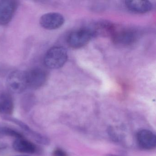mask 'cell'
<instances>
[{
	"mask_svg": "<svg viewBox=\"0 0 156 156\" xmlns=\"http://www.w3.org/2000/svg\"><path fill=\"white\" fill-rule=\"evenodd\" d=\"M8 147V144L6 142L0 140V150L5 149Z\"/></svg>",
	"mask_w": 156,
	"mask_h": 156,
	"instance_id": "cell-16",
	"label": "cell"
},
{
	"mask_svg": "<svg viewBox=\"0 0 156 156\" xmlns=\"http://www.w3.org/2000/svg\"><path fill=\"white\" fill-rule=\"evenodd\" d=\"M2 118L7 121L12 122L19 126L22 130L27 133L28 135L30 136L39 144L43 145H49L50 144V140L48 137L34 131L27 124L20 119L10 116H3Z\"/></svg>",
	"mask_w": 156,
	"mask_h": 156,
	"instance_id": "cell-5",
	"label": "cell"
},
{
	"mask_svg": "<svg viewBox=\"0 0 156 156\" xmlns=\"http://www.w3.org/2000/svg\"><path fill=\"white\" fill-rule=\"evenodd\" d=\"M63 16L57 12H50L44 14L40 18L41 26L46 30L59 29L64 23Z\"/></svg>",
	"mask_w": 156,
	"mask_h": 156,
	"instance_id": "cell-7",
	"label": "cell"
},
{
	"mask_svg": "<svg viewBox=\"0 0 156 156\" xmlns=\"http://www.w3.org/2000/svg\"><path fill=\"white\" fill-rule=\"evenodd\" d=\"M17 2L12 0L0 1V25H5L11 20L17 7Z\"/></svg>",
	"mask_w": 156,
	"mask_h": 156,
	"instance_id": "cell-8",
	"label": "cell"
},
{
	"mask_svg": "<svg viewBox=\"0 0 156 156\" xmlns=\"http://www.w3.org/2000/svg\"><path fill=\"white\" fill-rule=\"evenodd\" d=\"M68 58L67 51L64 47L54 46L45 54L44 62L46 67L56 69L63 66Z\"/></svg>",
	"mask_w": 156,
	"mask_h": 156,
	"instance_id": "cell-1",
	"label": "cell"
},
{
	"mask_svg": "<svg viewBox=\"0 0 156 156\" xmlns=\"http://www.w3.org/2000/svg\"><path fill=\"white\" fill-rule=\"evenodd\" d=\"M115 25L107 22H101L89 28L94 36H111Z\"/></svg>",
	"mask_w": 156,
	"mask_h": 156,
	"instance_id": "cell-13",
	"label": "cell"
},
{
	"mask_svg": "<svg viewBox=\"0 0 156 156\" xmlns=\"http://www.w3.org/2000/svg\"><path fill=\"white\" fill-rule=\"evenodd\" d=\"M136 138L138 145L143 149L150 150L155 148L156 147V136L151 130L141 129L137 133Z\"/></svg>",
	"mask_w": 156,
	"mask_h": 156,
	"instance_id": "cell-9",
	"label": "cell"
},
{
	"mask_svg": "<svg viewBox=\"0 0 156 156\" xmlns=\"http://www.w3.org/2000/svg\"><path fill=\"white\" fill-rule=\"evenodd\" d=\"M94 37L89 28H83L71 32L67 37V43L73 48H80L86 45Z\"/></svg>",
	"mask_w": 156,
	"mask_h": 156,
	"instance_id": "cell-4",
	"label": "cell"
},
{
	"mask_svg": "<svg viewBox=\"0 0 156 156\" xmlns=\"http://www.w3.org/2000/svg\"><path fill=\"white\" fill-rule=\"evenodd\" d=\"M125 5L128 9L137 13H145L152 9V4L148 1H126Z\"/></svg>",
	"mask_w": 156,
	"mask_h": 156,
	"instance_id": "cell-12",
	"label": "cell"
},
{
	"mask_svg": "<svg viewBox=\"0 0 156 156\" xmlns=\"http://www.w3.org/2000/svg\"><path fill=\"white\" fill-rule=\"evenodd\" d=\"M7 85L12 93L21 94L28 87L26 71L16 70L9 74Z\"/></svg>",
	"mask_w": 156,
	"mask_h": 156,
	"instance_id": "cell-3",
	"label": "cell"
},
{
	"mask_svg": "<svg viewBox=\"0 0 156 156\" xmlns=\"http://www.w3.org/2000/svg\"><path fill=\"white\" fill-rule=\"evenodd\" d=\"M14 103L10 94L6 92L0 93V114L10 116L14 110Z\"/></svg>",
	"mask_w": 156,
	"mask_h": 156,
	"instance_id": "cell-11",
	"label": "cell"
},
{
	"mask_svg": "<svg viewBox=\"0 0 156 156\" xmlns=\"http://www.w3.org/2000/svg\"><path fill=\"white\" fill-rule=\"evenodd\" d=\"M12 147L18 152L30 154L36 153L38 148L35 144L24 137L16 139L13 142Z\"/></svg>",
	"mask_w": 156,
	"mask_h": 156,
	"instance_id": "cell-10",
	"label": "cell"
},
{
	"mask_svg": "<svg viewBox=\"0 0 156 156\" xmlns=\"http://www.w3.org/2000/svg\"><path fill=\"white\" fill-rule=\"evenodd\" d=\"M5 136L12 137L16 139L23 138V135L20 132L6 124L0 123V138Z\"/></svg>",
	"mask_w": 156,
	"mask_h": 156,
	"instance_id": "cell-14",
	"label": "cell"
},
{
	"mask_svg": "<svg viewBox=\"0 0 156 156\" xmlns=\"http://www.w3.org/2000/svg\"><path fill=\"white\" fill-rule=\"evenodd\" d=\"M28 87L37 89L41 87L46 83L47 74L40 68H34L26 72Z\"/></svg>",
	"mask_w": 156,
	"mask_h": 156,
	"instance_id": "cell-6",
	"label": "cell"
},
{
	"mask_svg": "<svg viewBox=\"0 0 156 156\" xmlns=\"http://www.w3.org/2000/svg\"><path fill=\"white\" fill-rule=\"evenodd\" d=\"M139 36L138 32L134 29L115 26L111 37L115 44L128 45L135 43Z\"/></svg>",
	"mask_w": 156,
	"mask_h": 156,
	"instance_id": "cell-2",
	"label": "cell"
},
{
	"mask_svg": "<svg viewBox=\"0 0 156 156\" xmlns=\"http://www.w3.org/2000/svg\"><path fill=\"white\" fill-rule=\"evenodd\" d=\"M29 156V155H17V156Z\"/></svg>",
	"mask_w": 156,
	"mask_h": 156,
	"instance_id": "cell-17",
	"label": "cell"
},
{
	"mask_svg": "<svg viewBox=\"0 0 156 156\" xmlns=\"http://www.w3.org/2000/svg\"><path fill=\"white\" fill-rule=\"evenodd\" d=\"M53 156H68L66 152L61 148H56L53 151Z\"/></svg>",
	"mask_w": 156,
	"mask_h": 156,
	"instance_id": "cell-15",
	"label": "cell"
}]
</instances>
